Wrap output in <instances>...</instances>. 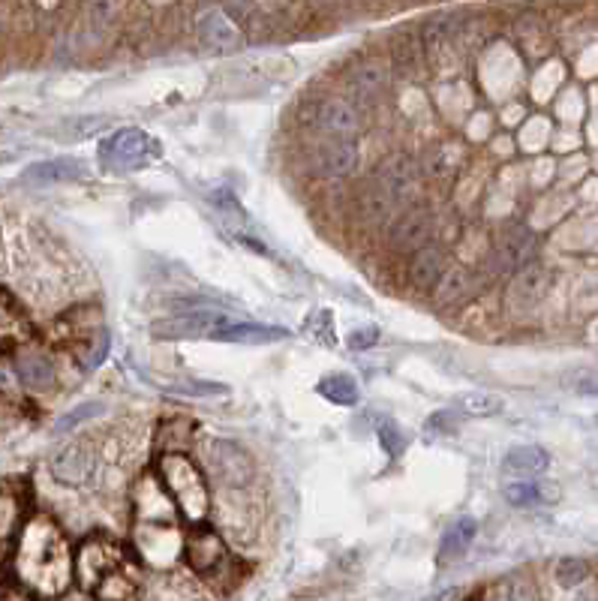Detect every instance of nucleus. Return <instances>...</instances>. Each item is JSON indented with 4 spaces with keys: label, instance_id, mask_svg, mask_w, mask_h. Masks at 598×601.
Returning a JSON list of instances; mask_svg holds the SVG:
<instances>
[{
    "label": "nucleus",
    "instance_id": "nucleus-1",
    "mask_svg": "<svg viewBox=\"0 0 598 601\" xmlns=\"http://www.w3.org/2000/svg\"><path fill=\"white\" fill-rule=\"evenodd\" d=\"M16 574L19 583H25L31 592L49 598L70 589L76 577V556L67 535L52 517L37 514L28 523H22L16 544Z\"/></svg>",
    "mask_w": 598,
    "mask_h": 601
},
{
    "label": "nucleus",
    "instance_id": "nucleus-2",
    "mask_svg": "<svg viewBox=\"0 0 598 601\" xmlns=\"http://www.w3.org/2000/svg\"><path fill=\"white\" fill-rule=\"evenodd\" d=\"M157 475H160L163 487L169 490V496L175 499L178 511L190 523H202L208 517V508H211L208 484H205L199 466L184 451H163L157 457Z\"/></svg>",
    "mask_w": 598,
    "mask_h": 601
},
{
    "label": "nucleus",
    "instance_id": "nucleus-3",
    "mask_svg": "<svg viewBox=\"0 0 598 601\" xmlns=\"http://www.w3.org/2000/svg\"><path fill=\"white\" fill-rule=\"evenodd\" d=\"M136 565L127 553L124 544H118L109 535H91L82 541L79 553H76V580L82 583V589L94 592L103 580L115 577L118 571Z\"/></svg>",
    "mask_w": 598,
    "mask_h": 601
},
{
    "label": "nucleus",
    "instance_id": "nucleus-4",
    "mask_svg": "<svg viewBox=\"0 0 598 601\" xmlns=\"http://www.w3.org/2000/svg\"><path fill=\"white\" fill-rule=\"evenodd\" d=\"M205 460H208V469L229 487H247L253 478L250 454L232 439H211L205 445Z\"/></svg>",
    "mask_w": 598,
    "mask_h": 601
},
{
    "label": "nucleus",
    "instance_id": "nucleus-5",
    "mask_svg": "<svg viewBox=\"0 0 598 601\" xmlns=\"http://www.w3.org/2000/svg\"><path fill=\"white\" fill-rule=\"evenodd\" d=\"M49 469H52L55 481H61V484H70V487L88 484L97 469V451L88 442H70L61 451H55Z\"/></svg>",
    "mask_w": 598,
    "mask_h": 601
},
{
    "label": "nucleus",
    "instance_id": "nucleus-6",
    "mask_svg": "<svg viewBox=\"0 0 598 601\" xmlns=\"http://www.w3.org/2000/svg\"><path fill=\"white\" fill-rule=\"evenodd\" d=\"M184 556L190 562L193 571L199 574H214L223 562H226V541L220 532H214L211 526L196 523V529L187 535L184 541Z\"/></svg>",
    "mask_w": 598,
    "mask_h": 601
},
{
    "label": "nucleus",
    "instance_id": "nucleus-7",
    "mask_svg": "<svg viewBox=\"0 0 598 601\" xmlns=\"http://www.w3.org/2000/svg\"><path fill=\"white\" fill-rule=\"evenodd\" d=\"M232 319L226 316V313H217V310H196V313H190V316H175V319H160V322H154L151 325V331L157 334V337H211L214 340V334L223 328V325H229Z\"/></svg>",
    "mask_w": 598,
    "mask_h": 601
},
{
    "label": "nucleus",
    "instance_id": "nucleus-8",
    "mask_svg": "<svg viewBox=\"0 0 598 601\" xmlns=\"http://www.w3.org/2000/svg\"><path fill=\"white\" fill-rule=\"evenodd\" d=\"M376 187L382 193H388L397 205L403 199H409L412 190L418 187V166H415V160L403 157V154L400 157H388L379 166V172H376Z\"/></svg>",
    "mask_w": 598,
    "mask_h": 601
},
{
    "label": "nucleus",
    "instance_id": "nucleus-9",
    "mask_svg": "<svg viewBox=\"0 0 598 601\" xmlns=\"http://www.w3.org/2000/svg\"><path fill=\"white\" fill-rule=\"evenodd\" d=\"M88 178V169L82 160L73 157H61V160H43L34 163L31 169H25L22 181L31 187H52V184H67V181H79Z\"/></svg>",
    "mask_w": 598,
    "mask_h": 601
},
{
    "label": "nucleus",
    "instance_id": "nucleus-10",
    "mask_svg": "<svg viewBox=\"0 0 598 601\" xmlns=\"http://www.w3.org/2000/svg\"><path fill=\"white\" fill-rule=\"evenodd\" d=\"M31 340V322L19 301L0 289V346H19Z\"/></svg>",
    "mask_w": 598,
    "mask_h": 601
},
{
    "label": "nucleus",
    "instance_id": "nucleus-11",
    "mask_svg": "<svg viewBox=\"0 0 598 601\" xmlns=\"http://www.w3.org/2000/svg\"><path fill=\"white\" fill-rule=\"evenodd\" d=\"M145 154H148V136H145L142 130H136V127L115 133V136L103 145V151H100V157L115 160V163H136V160H142Z\"/></svg>",
    "mask_w": 598,
    "mask_h": 601
},
{
    "label": "nucleus",
    "instance_id": "nucleus-12",
    "mask_svg": "<svg viewBox=\"0 0 598 601\" xmlns=\"http://www.w3.org/2000/svg\"><path fill=\"white\" fill-rule=\"evenodd\" d=\"M16 376L31 391H49L55 385V367H52V361L46 355H37V352L16 355Z\"/></svg>",
    "mask_w": 598,
    "mask_h": 601
},
{
    "label": "nucleus",
    "instance_id": "nucleus-13",
    "mask_svg": "<svg viewBox=\"0 0 598 601\" xmlns=\"http://www.w3.org/2000/svg\"><path fill=\"white\" fill-rule=\"evenodd\" d=\"M355 163H358V151L352 142H337V145H328L319 157H316V175L322 178H346L355 172Z\"/></svg>",
    "mask_w": 598,
    "mask_h": 601
},
{
    "label": "nucleus",
    "instance_id": "nucleus-14",
    "mask_svg": "<svg viewBox=\"0 0 598 601\" xmlns=\"http://www.w3.org/2000/svg\"><path fill=\"white\" fill-rule=\"evenodd\" d=\"M289 331L286 328H271V325H256V322H229L223 325L214 340H229V343H274V340H286Z\"/></svg>",
    "mask_w": 598,
    "mask_h": 601
},
{
    "label": "nucleus",
    "instance_id": "nucleus-15",
    "mask_svg": "<svg viewBox=\"0 0 598 601\" xmlns=\"http://www.w3.org/2000/svg\"><path fill=\"white\" fill-rule=\"evenodd\" d=\"M316 124L322 127V133L328 136H352L358 130V115L349 103L343 100H328L319 106Z\"/></svg>",
    "mask_w": 598,
    "mask_h": 601
},
{
    "label": "nucleus",
    "instance_id": "nucleus-16",
    "mask_svg": "<svg viewBox=\"0 0 598 601\" xmlns=\"http://www.w3.org/2000/svg\"><path fill=\"white\" fill-rule=\"evenodd\" d=\"M442 268H445V253H442V247L427 244V247H421V250L412 256L409 280H412V286L427 289V286H433V283L442 277Z\"/></svg>",
    "mask_w": 598,
    "mask_h": 601
},
{
    "label": "nucleus",
    "instance_id": "nucleus-17",
    "mask_svg": "<svg viewBox=\"0 0 598 601\" xmlns=\"http://www.w3.org/2000/svg\"><path fill=\"white\" fill-rule=\"evenodd\" d=\"M199 34L205 43L217 46V49H232L238 43V28L232 25V19L220 10H205L196 22Z\"/></svg>",
    "mask_w": 598,
    "mask_h": 601
},
{
    "label": "nucleus",
    "instance_id": "nucleus-18",
    "mask_svg": "<svg viewBox=\"0 0 598 601\" xmlns=\"http://www.w3.org/2000/svg\"><path fill=\"white\" fill-rule=\"evenodd\" d=\"M532 253H535V238H532L529 232H523V235H511V238L496 250L493 265H496V271H502V274H508V271H520V268L529 265Z\"/></svg>",
    "mask_w": 598,
    "mask_h": 601
},
{
    "label": "nucleus",
    "instance_id": "nucleus-19",
    "mask_svg": "<svg viewBox=\"0 0 598 601\" xmlns=\"http://www.w3.org/2000/svg\"><path fill=\"white\" fill-rule=\"evenodd\" d=\"M91 595L97 601H136L139 598V568L130 565L124 571H118L115 577L103 580Z\"/></svg>",
    "mask_w": 598,
    "mask_h": 601
},
{
    "label": "nucleus",
    "instance_id": "nucleus-20",
    "mask_svg": "<svg viewBox=\"0 0 598 601\" xmlns=\"http://www.w3.org/2000/svg\"><path fill=\"white\" fill-rule=\"evenodd\" d=\"M475 532H478V523H475L472 517L454 520V523L448 526V532L442 535V541H439V562H454L457 556H463L466 547L472 544Z\"/></svg>",
    "mask_w": 598,
    "mask_h": 601
},
{
    "label": "nucleus",
    "instance_id": "nucleus-21",
    "mask_svg": "<svg viewBox=\"0 0 598 601\" xmlns=\"http://www.w3.org/2000/svg\"><path fill=\"white\" fill-rule=\"evenodd\" d=\"M547 463H550V457H547V451L538 448V445H520V448H511V451L502 457L505 472H520V475L544 472Z\"/></svg>",
    "mask_w": 598,
    "mask_h": 601
},
{
    "label": "nucleus",
    "instance_id": "nucleus-22",
    "mask_svg": "<svg viewBox=\"0 0 598 601\" xmlns=\"http://www.w3.org/2000/svg\"><path fill=\"white\" fill-rule=\"evenodd\" d=\"M484 601H538V589L532 580L514 574V577H502L499 583H493L484 592Z\"/></svg>",
    "mask_w": 598,
    "mask_h": 601
},
{
    "label": "nucleus",
    "instance_id": "nucleus-23",
    "mask_svg": "<svg viewBox=\"0 0 598 601\" xmlns=\"http://www.w3.org/2000/svg\"><path fill=\"white\" fill-rule=\"evenodd\" d=\"M115 19H118V0H88L85 4V28L91 40H100L103 34H109Z\"/></svg>",
    "mask_w": 598,
    "mask_h": 601
},
{
    "label": "nucleus",
    "instance_id": "nucleus-24",
    "mask_svg": "<svg viewBox=\"0 0 598 601\" xmlns=\"http://www.w3.org/2000/svg\"><path fill=\"white\" fill-rule=\"evenodd\" d=\"M19 523H22V502L13 493L0 490V562L7 556V547H10Z\"/></svg>",
    "mask_w": 598,
    "mask_h": 601
},
{
    "label": "nucleus",
    "instance_id": "nucleus-25",
    "mask_svg": "<svg viewBox=\"0 0 598 601\" xmlns=\"http://www.w3.org/2000/svg\"><path fill=\"white\" fill-rule=\"evenodd\" d=\"M316 391L325 400H331L334 406H355L358 403V385H355L352 376H325L316 385Z\"/></svg>",
    "mask_w": 598,
    "mask_h": 601
},
{
    "label": "nucleus",
    "instance_id": "nucleus-26",
    "mask_svg": "<svg viewBox=\"0 0 598 601\" xmlns=\"http://www.w3.org/2000/svg\"><path fill=\"white\" fill-rule=\"evenodd\" d=\"M502 496L511 502V505H538V502H553V493L544 487V484H535V481H514V484H505L502 487Z\"/></svg>",
    "mask_w": 598,
    "mask_h": 601
},
{
    "label": "nucleus",
    "instance_id": "nucleus-27",
    "mask_svg": "<svg viewBox=\"0 0 598 601\" xmlns=\"http://www.w3.org/2000/svg\"><path fill=\"white\" fill-rule=\"evenodd\" d=\"M427 232V214L424 211H409V214H403L397 223H394V229H391V244L394 247H406V244H412L415 238H421Z\"/></svg>",
    "mask_w": 598,
    "mask_h": 601
},
{
    "label": "nucleus",
    "instance_id": "nucleus-28",
    "mask_svg": "<svg viewBox=\"0 0 598 601\" xmlns=\"http://www.w3.org/2000/svg\"><path fill=\"white\" fill-rule=\"evenodd\" d=\"M466 286H469V271L451 268V271H445V274L439 277V283H436V289H433V301H436V304H451V301H457V298L466 292Z\"/></svg>",
    "mask_w": 598,
    "mask_h": 601
},
{
    "label": "nucleus",
    "instance_id": "nucleus-29",
    "mask_svg": "<svg viewBox=\"0 0 598 601\" xmlns=\"http://www.w3.org/2000/svg\"><path fill=\"white\" fill-rule=\"evenodd\" d=\"M382 85H385V73H382L379 67H373V64L358 67V70L352 73V91H355L361 100H373V97L382 91Z\"/></svg>",
    "mask_w": 598,
    "mask_h": 601
},
{
    "label": "nucleus",
    "instance_id": "nucleus-30",
    "mask_svg": "<svg viewBox=\"0 0 598 601\" xmlns=\"http://www.w3.org/2000/svg\"><path fill=\"white\" fill-rule=\"evenodd\" d=\"M556 583L559 586H565V589H574V586H580V583H586L589 580V565L583 562V559H577V556H568V559H559L556 562Z\"/></svg>",
    "mask_w": 598,
    "mask_h": 601
},
{
    "label": "nucleus",
    "instance_id": "nucleus-31",
    "mask_svg": "<svg viewBox=\"0 0 598 601\" xmlns=\"http://www.w3.org/2000/svg\"><path fill=\"white\" fill-rule=\"evenodd\" d=\"M457 406H460L466 415H496V412H502V397L472 391V394H463V397L457 400Z\"/></svg>",
    "mask_w": 598,
    "mask_h": 601
},
{
    "label": "nucleus",
    "instance_id": "nucleus-32",
    "mask_svg": "<svg viewBox=\"0 0 598 601\" xmlns=\"http://www.w3.org/2000/svg\"><path fill=\"white\" fill-rule=\"evenodd\" d=\"M97 415H103V403H82L79 409H73V412H67L55 421V433H67V430H73V427L97 418Z\"/></svg>",
    "mask_w": 598,
    "mask_h": 601
},
{
    "label": "nucleus",
    "instance_id": "nucleus-33",
    "mask_svg": "<svg viewBox=\"0 0 598 601\" xmlns=\"http://www.w3.org/2000/svg\"><path fill=\"white\" fill-rule=\"evenodd\" d=\"M394 208H397V202H394L388 193H382L379 187H373V190L364 196V217H367V220H382V217H388Z\"/></svg>",
    "mask_w": 598,
    "mask_h": 601
},
{
    "label": "nucleus",
    "instance_id": "nucleus-34",
    "mask_svg": "<svg viewBox=\"0 0 598 601\" xmlns=\"http://www.w3.org/2000/svg\"><path fill=\"white\" fill-rule=\"evenodd\" d=\"M565 385L583 397H598V370H589V367L571 370V373H565Z\"/></svg>",
    "mask_w": 598,
    "mask_h": 601
},
{
    "label": "nucleus",
    "instance_id": "nucleus-35",
    "mask_svg": "<svg viewBox=\"0 0 598 601\" xmlns=\"http://www.w3.org/2000/svg\"><path fill=\"white\" fill-rule=\"evenodd\" d=\"M169 394H178V397H220L226 394L223 385L217 382H178L169 388Z\"/></svg>",
    "mask_w": 598,
    "mask_h": 601
},
{
    "label": "nucleus",
    "instance_id": "nucleus-36",
    "mask_svg": "<svg viewBox=\"0 0 598 601\" xmlns=\"http://www.w3.org/2000/svg\"><path fill=\"white\" fill-rule=\"evenodd\" d=\"M109 127V118H79V121H70L64 124V130L70 133V139H88L100 130Z\"/></svg>",
    "mask_w": 598,
    "mask_h": 601
},
{
    "label": "nucleus",
    "instance_id": "nucleus-37",
    "mask_svg": "<svg viewBox=\"0 0 598 601\" xmlns=\"http://www.w3.org/2000/svg\"><path fill=\"white\" fill-rule=\"evenodd\" d=\"M106 352H109V334H106V328H103V331H100V334L91 340V346H88V349H85L79 358H82V364L91 370V367H97V364L106 358Z\"/></svg>",
    "mask_w": 598,
    "mask_h": 601
},
{
    "label": "nucleus",
    "instance_id": "nucleus-38",
    "mask_svg": "<svg viewBox=\"0 0 598 601\" xmlns=\"http://www.w3.org/2000/svg\"><path fill=\"white\" fill-rule=\"evenodd\" d=\"M0 601H37L25 583H0Z\"/></svg>",
    "mask_w": 598,
    "mask_h": 601
},
{
    "label": "nucleus",
    "instance_id": "nucleus-39",
    "mask_svg": "<svg viewBox=\"0 0 598 601\" xmlns=\"http://www.w3.org/2000/svg\"><path fill=\"white\" fill-rule=\"evenodd\" d=\"M379 436H382V445L388 448V454H400L403 445H406V439L400 436V430H397L394 424H385V427L379 430Z\"/></svg>",
    "mask_w": 598,
    "mask_h": 601
},
{
    "label": "nucleus",
    "instance_id": "nucleus-40",
    "mask_svg": "<svg viewBox=\"0 0 598 601\" xmlns=\"http://www.w3.org/2000/svg\"><path fill=\"white\" fill-rule=\"evenodd\" d=\"M379 340V328H358V331H352L349 334V346L352 349H367V346H373Z\"/></svg>",
    "mask_w": 598,
    "mask_h": 601
},
{
    "label": "nucleus",
    "instance_id": "nucleus-41",
    "mask_svg": "<svg viewBox=\"0 0 598 601\" xmlns=\"http://www.w3.org/2000/svg\"><path fill=\"white\" fill-rule=\"evenodd\" d=\"M577 601H598V589H586V592H580Z\"/></svg>",
    "mask_w": 598,
    "mask_h": 601
},
{
    "label": "nucleus",
    "instance_id": "nucleus-42",
    "mask_svg": "<svg viewBox=\"0 0 598 601\" xmlns=\"http://www.w3.org/2000/svg\"><path fill=\"white\" fill-rule=\"evenodd\" d=\"M0 163H4V154H0Z\"/></svg>",
    "mask_w": 598,
    "mask_h": 601
}]
</instances>
